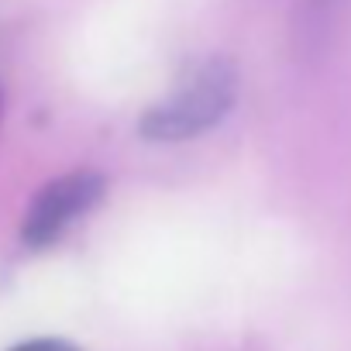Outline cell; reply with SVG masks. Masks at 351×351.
<instances>
[{"mask_svg": "<svg viewBox=\"0 0 351 351\" xmlns=\"http://www.w3.org/2000/svg\"><path fill=\"white\" fill-rule=\"evenodd\" d=\"M234 104V69L221 59L193 73V80L176 90L165 104L152 107L141 121L145 138L152 141H183L214 128Z\"/></svg>", "mask_w": 351, "mask_h": 351, "instance_id": "1", "label": "cell"}, {"mask_svg": "<svg viewBox=\"0 0 351 351\" xmlns=\"http://www.w3.org/2000/svg\"><path fill=\"white\" fill-rule=\"evenodd\" d=\"M100 193H104V180L93 172H73V176H62V180L49 183L35 197V204L25 217V241L32 248L52 245L73 221H80L100 200Z\"/></svg>", "mask_w": 351, "mask_h": 351, "instance_id": "2", "label": "cell"}, {"mask_svg": "<svg viewBox=\"0 0 351 351\" xmlns=\"http://www.w3.org/2000/svg\"><path fill=\"white\" fill-rule=\"evenodd\" d=\"M11 351H76V348L66 344V341H56V337H38V341H25Z\"/></svg>", "mask_w": 351, "mask_h": 351, "instance_id": "3", "label": "cell"}, {"mask_svg": "<svg viewBox=\"0 0 351 351\" xmlns=\"http://www.w3.org/2000/svg\"><path fill=\"white\" fill-rule=\"evenodd\" d=\"M330 8H334V0H306V14L313 21H324L330 14Z\"/></svg>", "mask_w": 351, "mask_h": 351, "instance_id": "4", "label": "cell"}]
</instances>
